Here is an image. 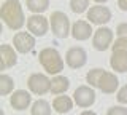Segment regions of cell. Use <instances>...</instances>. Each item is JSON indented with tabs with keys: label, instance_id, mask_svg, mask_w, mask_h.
Segmentation results:
<instances>
[{
	"label": "cell",
	"instance_id": "obj_1",
	"mask_svg": "<svg viewBox=\"0 0 127 115\" xmlns=\"http://www.w3.org/2000/svg\"><path fill=\"white\" fill-rule=\"evenodd\" d=\"M0 14H2V21L11 30H19L26 24V16H24V11H22L19 0H5L2 3Z\"/></svg>",
	"mask_w": 127,
	"mask_h": 115
},
{
	"label": "cell",
	"instance_id": "obj_2",
	"mask_svg": "<svg viewBox=\"0 0 127 115\" xmlns=\"http://www.w3.org/2000/svg\"><path fill=\"white\" fill-rule=\"evenodd\" d=\"M38 61L43 69L51 75H59L64 70V59L56 48L46 46L38 53Z\"/></svg>",
	"mask_w": 127,
	"mask_h": 115
},
{
	"label": "cell",
	"instance_id": "obj_3",
	"mask_svg": "<svg viewBox=\"0 0 127 115\" xmlns=\"http://www.w3.org/2000/svg\"><path fill=\"white\" fill-rule=\"evenodd\" d=\"M49 26L53 34L57 38H67L68 35H71V26H70V19L64 11H53L49 18Z\"/></svg>",
	"mask_w": 127,
	"mask_h": 115
},
{
	"label": "cell",
	"instance_id": "obj_4",
	"mask_svg": "<svg viewBox=\"0 0 127 115\" xmlns=\"http://www.w3.org/2000/svg\"><path fill=\"white\" fill-rule=\"evenodd\" d=\"M27 86H29L30 93L38 94V96H43L48 91H51V78L45 74H30L29 80H27Z\"/></svg>",
	"mask_w": 127,
	"mask_h": 115
},
{
	"label": "cell",
	"instance_id": "obj_5",
	"mask_svg": "<svg viewBox=\"0 0 127 115\" xmlns=\"http://www.w3.org/2000/svg\"><path fill=\"white\" fill-rule=\"evenodd\" d=\"M113 30L110 27H98L92 35V46L97 51H105L113 46Z\"/></svg>",
	"mask_w": 127,
	"mask_h": 115
},
{
	"label": "cell",
	"instance_id": "obj_6",
	"mask_svg": "<svg viewBox=\"0 0 127 115\" xmlns=\"http://www.w3.org/2000/svg\"><path fill=\"white\" fill-rule=\"evenodd\" d=\"M65 62L70 69H81L87 62V53L83 46H71L65 53Z\"/></svg>",
	"mask_w": 127,
	"mask_h": 115
},
{
	"label": "cell",
	"instance_id": "obj_7",
	"mask_svg": "<svg viewBox=\"0 0 127 115\" xmlns=\"http://www.w3.org/2000/svg\"><path fill=\"white\" fill-rule=\"evenodd\" d=\"M73 101L76 102L78 107L81 109H87L95 102V91L92 86L89 85H81L75 90L73 93Z\"/></svg>",
	"mask_w": 127,
	"mask_h": 115
},
{
	"label": "cell",
	"instance_id": "obj_8",
	"mask_svg": "<svg viewBox=\"0 0 127 115\" xmlns=\"http://www.w3.org/2000/svg\"><path fill=\"white\" fill-rule=\"evenodd\" d=\"M49 27H51L49 21L43 14H32V16L27 18V30L33 37H43V35H46Z\"/></svg>",
	"mask_w": 127,
	"mask_h": 115
},
{
	"label": "cell",
	"instance_id": "obj_9",
	"mask_svg": "<svg viewBox=\"0 0 127 115\" xmlns=\"http://www.w3.org/2000/svg\"><path fill=\"white\" fill-rule=\"evenodd\" d=\"M87 19H89L91 24L103 26V24H106V22L111 21V10L108 6L94 5L87 10Z\"/></svg>",
	"mask_w": 127,
	"mask_h": 115
},
{
	"label": "cell",
	"instance_id": "obj_10",
	"mask_svg": "<svg viewBox=\"0 0 127 115\" xmlns=\"http://www.w3.org/2000/svg\"><path fill=\"white\" fill-rule=\"evenodd\" d=\"M13 45L18 53H30L35 46V37L30 32H16L13 37Z\"/></svg>",
	"mask_w": 127,
	"mask_h": 115
},
{
	"label": "cell",
	"instance_id": "obj_11",
	"mask_svg": "<svg viewBox=\"0 0 127 115\" xmlns=\"http://www.w3.org/2000/svg\"><path fill=\"white\" fill-rule=\"evenodd\" d=\"M18 62V54H16V48L11 45L3 43L0 46V70H6L10 67L16 66Z\"/></svg>",
	"mask_w": 127,
	"mask_h": 115
},
{
	"label": "cell",
	"instance_id": "obj_12",
	"mask_svg": "<svg viewBox=\"0 0 127 115\" xmlns=\"http://www.w3.org/2000/svg\"><path fill=\"white\" fill-rule=\"evenodd\" d=\"M91 35H94V30H92V26H91L89 21H79L73 22L71 24V37L78 42H84L87 38H91Z\"/></svg>",
	"mask_w": 127,
	"mask_h": 115
},
{
	"label": "cell",
	"instance_id": "obj_13",
	"mask_svg": "<svg viewBox=\"0 0 127 115\" xmlns=\"http://www.w3.org/2000/svg\"><path fill=\"white\" fill-rule=\"evenodd\" d=\"M10 104L14 110H26L32 104V94L26 90H16L10 96Z\"/></svg>",
	"mask_w": 127,
	"mask_h": 115
},
{
	"label": "cell",
	"instance_id": "obj_14",
	"mask_svg": "<svg viewBox=\"0 0 127 115\" xmlns=\"http://www.w3.org/2000/svg\"><path fill=\"white\" fill-rule=\"evenodd\" d=\"M118 86H119V80H118L116 74L105 70V74L102 75L100 82H98V90L105 94H113V93H116Z\"/></svg>",
	"mask_w": 127,
	"mask_h": 115
},
{
	"label": "cell",
	"instance_id": "obj_15",
	"mask_svg": "<svg viewBox=\"0 0 127 115\" xmlns=\"http://www.w3.org/2000/svg\"><path fill=\"white\" fill-rule=\"evenodd\" d=\"M110 66L116 72H127V51H113L110 58Z\"/></svg>",
	"mask_w": 127,
	"mask_h": 115
},
{
	"label": "cell",
	"instance_id": "obj_16",
	"mask_svg": "<svg viewBox=\"0 0 127 115\" xmlns=\"http://www.w3.org/2000/svg\"><path fill=\"white\" fill-rule=\"evenodd\" d=\"M70 88V80L64 75H54L53 80H51V93L59 96V94L65 93Z\"/></svg>",
	"mask_w": 127,
	"mask_h": 115
},
{
	"label": "cell",
	"instance_id": "obj_17",
	"mask_svg": "<svg viewBox=\"0 0 127 115\" xmlns=\"http://www.w3.org/2000/svg\"><path fill=\"white\" fill-rule=\"evenodd\" d=\"M53 107L57 114H68L73 109V99L68 96H57L53 101Z\"/></svg>",
	"mask_w": 127,
	"mask_h": 115
},
{
	"label": "cell",
	"instance_id": "obj_18",
	"mask_svg": "<svg viewBox=\"0 0 127 115\" xmlns=\"http://www.w3.org/2000/svg\"><path fill=\"white\" fill-rule=\"evenodd\" d=\"M30 115H51V104L46 99H38L32 104Z\"/></svg>",
	"mask_w": 127,
	"mask_h": 115
},
{
	"label": "cell",
	"instance_id": "obj_19",
	"mask_svg": "<svg viewBox=\"0 0 127 115\" xmlns=\"http://www.w3.org/2000/svg\"><path fill=\"white\" fill-rule=\"evenodd\" d=\"M14 90V80L11 75L2 74L0 75V94L2 96H8L10 93H13Z\"/></svg>",
	"mask_w": 127,
	"mask_h": 115
},
{
	"label": "cell",
	"instance_id": "obj_20",
	"mask_svg": "<svg viewBox=\"0 0 127 115\" xmlns=\"http://www.w3.org/2000/svg\"><path fill=\"white\" fill-rule=\"evenodd\" d=\"M27 8H29L33 14H40L48 10L49 6V0H26Z\"/></svg>",
	"mask_w": 127,
	"mask_h": 115
},
{
	"label": "cell",
	"instance_id": "obj_21",
	"mask_svg": "<svg viewBox=\"0 0 127 115\" xmlns=\"http://www.w3.org/2000/svg\"><path fill=\"white\" fill-rule=\"evenodd\" d=\"M103 74H105V69L95 67V69L89 70V72L86 74V82L89 83V86H92V88H98V82H100Z\"/></svg>",
	"mask_w": 127,
	"mask_h": 115
},
{
	"label": "cell",
	"instance_id": "obj_22",
	"mask_svg": "<svg viewBox=\"0 0 127 115\" xmlns=\"http://www.w3.org/2000/svg\"><path fill=\"white\" fill-rule=\"evenodd\" d=\"M70 8L73 13L81 14L89 10V0H70Z\"/></svg>",
	"mask_w": 127,
	"mask_h": 115
},
{
	"label": "cell",
	"instance_id": "obj_23",
	"mask_svg": "<svg viewBox=\"0 0 127 115\" xmlns=\"http://www.w3.org/2000/svg\"><path fill=\"white\" fill-rule=\"evenodd\" d=\"M111 50L113 51H127V38L118 37L116 40H114L113 46H111Z\"/></svg>",
	"mask_w": 127,
	"mask_h": 115
},
{
	"label": "cell",
	"instance_id": "obj_24",
	"mask_svg": "<svg viewBox=\"0 0 127 115\" xmlns=\"http://www.w3.org/2000/svg\"><path fill=\"white\" fill-rule=\"evenodd\" d=\"M106 115H127V109L124 106H113L108 109Z\"/></svg>",
	"mask_w": 127,
	"mask_h": 115
},
{
	"label": "cell",
	"instance_id": "obj_25",
	"mask_svg": "<svg viewBox=\"0 0 127 115\" xmlns=\"http://www.w3.org/2000/svg\"><path fill=\"white\" fill-rule=\"evenodd\" d=\"M116 98H118V101L121 102V104H127V83L118 91V96Z\"/></svg>",
	"mask_w": 127,
	"mask_h": 115
},
{
	"label": "cell",
	"instance_id": "obj_26",
	"mask_svg": "<svg viewBox=\"0 0 127 115\" xmlns=\"http://www.w3.org/2000/svg\"><path fill=\"white\" fill-rule=\"evenodd\" d=\"M116 35L118 37L127 38V22H121V24L116 27Z\"/></svg>",
	"mask_w": 127,
	"mask_h": 115
},
{
	"label": "cell",
	"instance_id": "obj_27",
	"mask_svg": "<svg viewBox=\"0 0 127 115\" xmlns=\"http://www.w3.org/2000/svg\"><path fill=\"white\" fill-rule=\"evenodd\" d=\"M118 6L122 11H127V0H118Z\"/></svg>",
	"mask_w": 127,
	"mask_h": 115
},
{
	"label": "cell",
	"instance_id": "obj_28",
	"mask_svg": "<svg viewBox=\"0 0 127 115\" xmlns=\"http://www.w3.org/2000/svg\"><path fill=\"white\" fill-rule=\"evenodd\" d=\"M79 115H97V114L92 112V110H83V112L79 114Z\"/></svg>",
	"mask_w": 127,
	"mask_h": 115
},
{
	"label": "cell",
	"instance_id": "obj_29",
	"mask_svg": "<svg viewBox=\"0 0 127 115\" xmlns=\"http://www.w3.org/2000/svg\"><path fill=\"white\" fill-rule=\"evenodd\" d=\"M95 3H105V2H108V0H94Z\"/></svg>",
	"mask_w": 127,
	"mask_h": 115
},
{
	"label": "cell",
	"instance_id": "obj_30",
	"mask_svg": "<svg viewBox=\"0 0 127 115\" xmlns=\"http://www.w3.org/2000/svg\"><path fill=\"white\" fill-rule=\"evenodd\" d=\"M0 115H5V112H3V110H0Z\"/></svg>",
	"mask_w": 127,
	"mask_h": 115
}]
</instances>
